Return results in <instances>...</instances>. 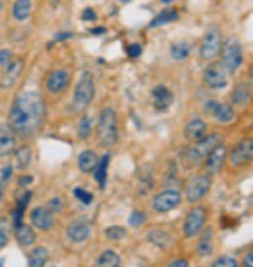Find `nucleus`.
Listing matches in <instances>:
<instances>
[{
  "label": "nucleus",
  "mask_w": 253,
  "mask_h": 267,
  "mask_svg": "<svg viewBox=\"0 0 253 267\" xmlns=\"http://www.w3.org/2000/svg\"><path fill=\"white\" fill-rule=\"evenodd\" d=\"M2 7H4V0H0V11H2Z\"/></svg>",
  "instance_id": "603ef678"
},
{
  "label": "nucleus",
  "mask_w": 253,
  "mask_h": 267,
  "mask_svg": "<svg viewBox=\"0 0 253 267\" xmlns=\"http://www.w3.org/2000/svg\"><path fill=\"white\" fill-rule=\"evenodd\" d=\"M71 35L70 33H62V35H57V37H56V40H66V38H70Z\"/></svg>",
  "instance_id": "09e8293b"
},
{
  "label": "nucleus",
  "mask_w": 253,
  "mask_h": 267,
  "mask_svg": "<svg viewBox=\"0 0 253 267\" xmlns=\"http://www.w3.org/2000/svg\"><path fill=\"white\" fill-rule=\"evenodd\" d=\"M206 224V208L203 205H198L189 210L186 220H184V236L186 238H196L201 235L203 227Z\"/></svg>",
  "instance_id": "6e6552de"
},
{
  "label": "nucleus",
  "mask_w": 253,
  "mask_h": 267,
  "mask_svg": "<svg viewBox=\"0 0 253 267\" xmlns=\"http://www.w3.org/2000/svg\"><path fill=\"white\" fill-rule=\"evenodd\" d=\"M220 64L224 66V70L227 73H236L239 70V66L243 62V47L236 38L225 42L220 51Z\"/></svg>",
  "instance_id": "423d86ee"
},
{
  "label": "nucleus",
  "mask_w": 253,
  "mask_h": 267,
  "mask_svg": "<svg viewBox=\"0 0 253 267\" xmlns=\"http://www.w3.org/2000/svg\"><path fill=\"white\" fill-rule=\"evenodd\" d=\"M49 259V250L44 248V246H38L33 252L29 253L28 257V266L29 267H44L45 262Z\"/></svg>",
  "instance_id": "cd10ccee"
},
{
  "label": "nucleus",
  "mask_w": 253,
  "mask_h": 267,
  "mask_svg": "<svg viewBox=\"0 0 253 267\" xmlns=\"http://www.w3.org/2000/svg\"><path fill=\"white\" fill-rule=\"evenodd\" d=\"M96 95V85H94V78H92L90 71H84L78 80L77 87L73 92V101H71V110L73 111H85L88 104L92 103V99Z\"/></svg>",
  "instance_id": "7ed1b4c3"
},
{
  "label": "nucleus",
  "mask_w": 253,
  "mask_h": 267,
  "mask_svg": "<svg viewBox=\"0 0 253 267\" xmlns=\"http://www.w3.org/2000/svg\"><path fill=\"white\" fill-rule=\"evenodd\" d=\"M71 75L68 70H54L47 78V90L51 94H61L68 89Z\"/></svg>",
  "instance_id": "ddd939ff"
},
{
  "label": "nucleus",
  "mask_w": 253,
  "mask_h": 267,
  "mask_svg": "<svg viewBox=\"0 0 253 267\" xmlns=\"http://www.w3.org/2000/svg\"><path fill=\"white\" fill-rule=\"evenodd\" d=\"M210 187H212V176L208 174H198L193 177L186 186V198L189 203H198L199 200L208 194Z\"/></svg>",
  "instance_id": "0eeeda50"
},
{
  "label": "nucleus",
  "mask_w": 253,
  "mask_h": 267,
  "mask_svg": "<svg viewBox=\"0 0 253 267\" xmlns=\"http://www.w3.org/2000/svg\"><path fill=\"white\" fill-rule=\"evenodd\" d=\"M189 52H191V45L187 44V42H175V44H172V47H170V54H172V58L177 59V61L186 59L187 56H189Z\"/></svg>",
  "instance_id": "7c9ffc66"
},
{
  "label": "nucleus",
  "mask_w": 253,
  "mask_h": 267,
  "mask_svg": "<svg viewBox=\"0 0 253 267\" xmlns=\"http://www.w3.org/2000/svg\"><path fill=\"white\" fill-rule=\"evenodd\" d=\"M222 31L219 26H212L206 30L205 37L199 45V59L203 61H213L222 51Z\"/></svg>",
  "instance_id": "39448f33"
},
{
  "label": "nucleus",
  "mask_w": 253,
  "mask_h": 267,
  "mask_svg": "<svg viewBox=\"0 0 253 267\" xmlns=\"http://www.w3.org/2000/svg\"><path fill=\"white\" fill-rule=\"evenodd\" d=\"M82 19H84V21H96L97 19V14H96V11H94V9H85L84 12H82Z\"/></svg>",
  "instance_id": "a19ab883"
},
{
  "label": "nucleus",
  "mask_w": 253,
  "mask_h": 267,
  "mask_svg": "<svg viewBox=\"0 0 253 267\" xmlns=\"http://www.w3.org/2000/svg\"><path fill=\"white\" fill-rule=\"evenodd\" d=\"M120 2H123V4H129V2H132V0H120Z\"/></svg>",
  "instance_id": "864d4df0"
},
{
  "label": "nucleus",
  "mask_w": 253,
  "mask_h": 267,
  "mask_svg": "<svg viewBox=\"0 0 253 267\" xmlns=\"http://www.w3.org/2000/svg\"><path fill=\"white\" fill-rule=\"evenodd\" d=\"M160 2H163V4H170V2H173V0H160Z\"/></svg>",
  "instance_id": "3c124183"
},
{
  "label": "nucleus",
  "mask_w": 253,
  "mask_h": 267,
  "mask_svg": "<svg viewBox=\"0 0 253 267\" xmlns=\"http://www.w3.org/2000/svg\"><path fill=\"white\" fill-rule=\"evenodd\" d=\"M5 245H7V235H5L4 229H0V250L4 248Z\"/></svg>",
  "instance_id": "a18cd8bd"
},
{
  "label": "nucleus",
  "mask_w": 253,
  "mask_h": 267,
  "mask_svg": "<svg viewBox=\"0 0 253 267\" xmlns=\"http://www.w3.org/2000/svg\"><path fill=\"white\" fill-rule=\"evenodd\" d=\"M219 106V101H208V103H206V108L205 110L208 111L210 115H213V111H215V108Z\"/></svg>",
  "instance_id": "c03bdc74"
},
{
  "label": "nucleus",
  "mask_w": 253,
  "mask_h": 267,
  "mask_svg": "<svg viewBox=\"0 0 253 267\" xmlns=\"http://www.w3.org/2000/svg\"><path fill=\"white\" fill-rule=\"evenodd\" d=\"M90 134H92V118L88 115H84L80 118V121H78V137L82 141H85L90 137Z\"/></svg>",
  "instance_id": "473e14b6"
},
{
  "label": "nucleus",
  "mask_w": 253,
  "mask_h": 267,
  "mask_svg": "<svg viewBox=\"0 0 253 267\" xmlns=\"http://www.w3.org/2000/svg\"><path fill=\"white\" fill-rule=\"evenodd\" d=\"M0 198H2V180H0Z\"/></svg>",
  "instance_id": "5fc2aeb1"
},
{
  "label": "nucleus",
  "mask_w": 253,
  "mask_h": 267,
  "mask_svg": "<svg viewBox=\"0 0 253 267\" xmlns=\"http://www.w3.org/2000/svg\"><path fill=\"white\" fill-rule=\"evenodd\" d=\"M45 117V103L42 95L35 90L23 92L9 111V127L21 137L33 136L40 128Z\"/></svg>",
  "instance_id": "f257e3e1"
},
{
  "label": "nucleus",
  "mask_w": 253,
  "mask_h": 267,
  "mask_svg": "<svg viewBox=\"0 0 253 267\" xmlns=\"http://www.w3.org/2000/svg\"><path fill=\"white\" fill-rule=\"evenodd\" d=\"M16 149V134L7 123H0V156H7Z\"/></svg>",
  "instance_id": "2eb2a0df"
},
{
  "label": "nucleus",
  "mask_w": 253,
  "mask_h": 267,
  "mask_svg": "<svg viewBox=\"0 0 253 267\" xmlns=\"http://www.w3.org/2000/svg\"><path fill=\"white\" fill-rule=\"evenodd\" d=\"M250 75H252V82H253V66H252V71H250Z\"/></svg>",
  "instance_id": "6e6d98bb"
},
{
  "label": "nucleus",
  "mask_w": 253,
  "mask_h": 267,
  "mask_svg": "<svg viewBox=\"0 0 253 267\" xmlns=\"http://www.w3.org/2000/svg\"><path fill=\"white\" fill-rule=\"evenodd\" d=\"M179 19V12L175 9H163L156 18L151 21V28H156V26H163V25H169V23H173Z\"/></svg>",
  "instance_id": "a878e982"
},
{
  "label": "nucleus",
  "mask_w": 253,
  "mask_h": 267,
  "mask_svg": "<svg viewBox=\"0 0 253 267\" xmlns=\"http://www.w3.org/2000/svg\"><path fill=\"white\" fill-rule=\"evenodd\" d=\"M11 59H12L11 51H7V49L0 51V66H7L11 62Z\"/></svg>",
  "instance_id": "ea45409f"
},
{
  "label": "nucleus",
  "mask_w": 253,
  "mask_h": 267,
  "mask_svg": "<svg viewBox=\"0 0 253 267\" xmlns=\"http://www.w3.org/2000/svg\"><path fill=\"white\" fill-rule=\"evenodd\" d=\"M23 68H25V59H23V58H19V59H16V61L9 62L7 70H5L4 77H2V82H0L2 89H11L12 85L18 82V78H19V75H21Z\"/></svg>",
  "instance_id": "dca6fc26"
},
{
  "label": "nucleus",
  "mask_w": 253,
  "mask_h": 267,
  "mask_svg": "<svg viewBox=\"0 0 253 267\" xmlns=\"http://www.w3.org/2000/svg\"><path fill=\"white\" fill-rule=\"evenodd\" d=\"M213 117H215V120L219 121V123H222V125L232 123V121L236 120L234 108H232L231 104H222V103H219V106H217L215 111H213Z\"/></svg>",
  "instance_id": "4be33fe9"
},
{
  "label": "nucleus",
  "mask_w": 253,
  "mask_h": 267,
  "mask_svg": "<svg viewBox=\"0 0 253 267\" xmlns=\"http://www.w3.org/2000/svg\"><path fill=\"white\" fill-rule=\"evenodd\" d=\"M203 82L210 89H224L227 87L229 73L224 70V66L220 62H212L203 71Z\"/></svg>",
  "instance_id": "1a4fd4ad"
},
{
  "label": "nucleus",
  "mask_w": 253,
  "mask_h": 267,
  "mask_svg": "<svg viewBox=\"0 0 253 267\" xmlns=\"http://www.w3.org/2000/svg\"><path fill=\"white\" fill-rule=\"evenodd\" d=\"M212 267H239V266L232 257H219V259L212 264Z\"/></svg>",
  "instance_id": "e433bc0d"
},
{
  "label": "nucleus",
  "mask_w": 253,
  "mask_h": 267,
  "mask_svg": "<svg viewBox=\"0 0 253 267\" xmlns=\"http://www.w3.org/2000/svg\"><path fill=\"white\" fill-rule=\"evenodd\" d=\"M97 163H99V156L92 149L84 151V153H80V156H78V167H80V170L85 174L94 172Z\"/></svg>",
  "instance_id": "412c9836"
},
{
  "label": "nucleus",
  "mask_w": 253,
  "mask_h": 267,
  "mask_svg": "<svg viewBox=\"0 0 253 267\" xmlns=\"http://www.w3.org/2000/svg\"><path fill=\"white\" fill-rule=\"evenodd\" d=\"M16 239H18L19 245L29 246V245H33L35 243L37 236H35V231L31 229V227L26 226V224H21V226L16 227Z\"/></svg>",
  "instance_id": "b1692460"
},
{
  "label": "nucleus",
  "mask_w": 253,
  "mask_h": 267,
  "mask_svg": "<svg viewBox=\"0 0 253 267\" xmlns=\"http://www.w3.org/2000/svg\"><path fill=\"white\" fill-rule=\"evenodd\" d=\"M73 194H75V198H78L84 205H90L92 203V200H94V196H92L88 191H85V189H82V187H75L73 189Z\"/></svg>",
  "instance_id": "f704fd0d"
},
{
  "label": "nucleus",
  "mask_w": 253,
  "mask_h": 267,
  "mask_svg": "<svg viewBox=\"0 0 253 267\" xmlns=\"http://www.w3.org/2000/svg\"><path fill=\"white\" fill-rule=\"evenodd\" d=\"M212 250H213V231L212 229L201 231L198 246H196V252H198L199 255H210Z\"/></svg>",
  "instance_id": "393cba45"
},
{
  "label": "nucleus",
  "mask_w": 253,
  "mask_h": 267,
  "mask_svg": "<svg viewBox=\"0 0 253 267\" xmlns=\"http://www.w3.org/2000/svg\"><path fill=\"white\" fill-rule=\"evenodd\" d=\"M31 161V149L28 146H23L16 149V167L19 170H25Z\"/></svg>",
  "instance_id": "2f4dec72"
},
{
  "label": "nucleus",
  "mask_w": 253,
  "mask_h": 267,
  "mask_svg": "<svg viewBox=\"0 0 253 267\" xmlns=\"http://www.w3.org/2000/svg\"><path fill=\"white\" fill-rule=\"evenodd\" d=\"M144 222H146V213H144V212H139V210H136V212L130 213L129 224L132 227H139V226H142Z\"/></svg>",
  "instance_id": "c9c22d12"
},
{
  "label": "nucleus",
  "mask_w": 253,
  "mask_h": 267,
  "mask_svg": "<svg viewBox=\"0 0 253 267\" xmlns=\"http://www.w3.org/2000/svg\"><path fill=\"white\" fill-rule=\"evenodd\" d=\"M31 224L40 231H51L54 227V213L47 207H37L31 210Z\"/></svg>",
  "instance_id": "4468645a"
},
{
  "label": "nucleus",
  "mask_w": 253,
  "mask_h": 267,
  "mask_svg": "<svg viewBox=\"0 0 253 267\" xmlns=\"http://www.w3.org/2000/svg\"><path fill=\"white\" fill-rule=\"evenodd\" d=\"M97 267H120V255L113 250H106L97 259Z\"/></svg>",
  "instance_id": "c85d7f7f"
},
{
  "label": "nucleus",
  "mask_w": 253,
  "mask_h": 267,
  "mask_svg": "<svg viewBox=\"0 0 253 267\" xmlns=\"http://www.w3.org/2000/svg\"><path fill=\"white\" fill-rule=\"evenodd\" d=\"M125 236H127V231L121 226H110L106 229V238L111 239V241H120Z\"/></svg>",
  "instance_id": "72a5a7b5"
},
{
  "label": "nucleus",
  "mask_w": 253,
  "mask_h": 267,
  "mask_svg": "<svg viewBox=\"0 0 253 267\" xmlns=\"http://www.w3.org/2000/svg\"><path fill=\"white\" fill-rule=\"evenodd\" d=\"M97 137L99 143L106 148H111L118 139V117L113 108H106L101 111L97 120Z\"/></svg>",
  "instance_id": "f03ea898"
},
{
  "label": "nucleus",
  "mask_w": 253,
  "mask_h": 267,
  "mask_svg": "<svg viewBox=\"0 0 253 267\" xmlns=\"http://www.w3.org/2000/svg\"><path fill=\"white\" fill-rule=\"evenodd\" d=\"M206 128L208 127H206L205 120H201V118H193V120L186 125V128H184V136H186V139L198 143V141H201L203 137L206 136Z\"/></svg>",
  "instance_id": "f3484780"
},
{
  "label": "nucleus",
  "mask_w": 253,
  "mask_h": 267,
  "mask_svg": "<svg viewBox=\"0 0 253 267\" xmlns=\"http://www.w3.org/2000/svg\"><path fill=\"white\" fill-rule=\"evenodd\" d=\"M243 267H253V248L250 250L245 255V259H243Z\"/></svg>",
  "instance_id": "37998d69"
},
{
  "label": "nucleus",
  "mask_w": 253,
  "mask_h": 267,
  "mask_svg": "<svg viewBox=\"0 0 253 267\" xmlns=\"http://www.w3.org/2000/svg\"><path fill=\"white\" fill-rule=\"evenodd\" d=\"M110 160H111V154H104L103 158H99V163L96 167V180L99 182L101 187L106 186V179H108V167H110Z\"/></svg>",
  "instance_id": "bb28decb"
},
{
  "label": "nucleus",
  "mask_w": 253,
  "mask_h": 267,
  "mask_svg": "<svg viewBox=\"0 0 253 267\" xmlns=\"http://www.w3.org/2000/svg\"><path fill=\"white\" fill-rule=\"evenodd\" d=\"M31 180H33V177H23V179L21 180H19V184H21V186H26V184H29V182H31Z\"/></svg>",
  "instance_id": "de8ad7c7"
},
{
  "label": "nucleus",
  "mask_w": 253,
  "mask_h": 267,
  "mask_svg": "<svg viewBox=\"0 0 253 267\" xmlns=\"http://www.w3.org/2000/svg\"><path fill=\"white\" fill-rule=\"evenodd\" d=\"M52 267H56V266H52Z\"/></svg>",
  "instance_id": "13d9d810"
},
{
  "label": "nucleus",
  "mask_w": 253,
  "mask_h": 267,
  "mask_svg": "<svg viewBox=\"0 0 253 267\" xmlns=\"http://www.w3.org/2000/svg\"><path fill=\"white\" fill-rule=\"evenodd\" d=\"M147 239H149L154 246L163 248V250L169 248V246L172 245V236L163 229H151L149 235H147Z\"/></svg>",
  "instance_id": "5701e85b"
},
{
  "label": "nucleus",
  "mask_w": 253,
  "mask_h": 267,
  "mask_svg": "<svg viewBox=\"0 0 253 267\" xmlns=\"http://www.w3.org/2000/svg\"><path fill=\"white\" fill-rule=\"evenodd\" d=\"M167 267H189V260L182 259V257H179V259L172 260V262H170Z\"/></svg>",
  "instance_id": "79ce46f5"
},
{
  "label": "nucleus",
  "mask_w": 253,
  "mask_h": 267,
  "mask_svg": "<svg viewBox=\"0 0 253 267\" xmlns=\"http://www.w3.org/2000/svg\"><path fill=\"white\" fill-rule=\"evenodd\" d=\"M106 31V28H103V26H99V28H94L92 30V35H103V33Z\"/></svg>",
  "instance_id": "49530a36"
},
{
  "label": "nucleus",
  "mask_w": 253,
  "mask_h": 267,
  "mask_svg": "<svg viewBox=\"0 0 253 267\" xmlns=\"http://www.w3.org/2000/svg\"><path fill=\"white\" fill-rule=\"evenodd\" d=\"M250 161H253V139H243L231 149L229 163L234 169H239V167L248 165Z\"/></svg>",
  "instance_id": "9d476101"
},
{
  "label": "nucleus",
  "mask_w": 253,
  "mask_h": 267,
  "mask_svg": "<svg viewBox=\"0 0 253 267\" xmlns=\"http://www.w3.org/2000/svg\"><path fill=\"white\" fill-rule=\"evenodd\" d=\"M11 167H7V169H4V180H7L9 179V174H11Z\"/></svg>",
  "instance_id": "8fccbe9b"
},
{
  "label": "nucleus",
  "mask_w": 253,
  "mask_h": 267,
  "mask_svg": "<svg viewBox=\"0 0 253 267\" xmlns=\"http://www.w3.org/2000/svg\"><path fill=\"white\" fill-rule=\"evenodd\" d=\"M31 12V2L29 0H16L14 7H12V14L18 21H25Z\"/></svg>",
  "instance_id": "c756f323"
},
{
  "label": "nucleus",
  "mask_w": 253,
  "mask_h": 267,
  "mask_svg": "<svg viewBox=\"0 0 253 267\" xmlns=\"http://www.w3.org/2000/svg\"><path fill=\"white\" fill-rule=\"evenodd\" d=\"M127 54H129V58H139V56L142 54V45H141V44L129 45V49H127Z\"/></svg>",
  "instance_id": "4c0bfd02"
},
{
  "label": "nucleus",
  "mask_w": 253,
  "mask_h": 267,
  "mask_svg": "<svg viewBox=\"0 0 253 267\" xmlns=\"http://www.w3.org/2000/svg\"><path fill=\"white\" fill-rule=\"evenodd\" d=\"M153 99H154V108L158 111H167L170 104L173 103V94L163 85H158L153 89Z\"/></svg>",
  "instance_id": "6ab92c4d"
},
{
  "label": "nucleus",
  "mask_w": 253,
  "mask_h": 267,
  "mask_svg": "<svg viewBox=\"0 0 253 267\" xmlns=\"http://www.w3.org/2000/svg\"><path fill=\"white\" fill-rule=\"evenodd\" d=\"M182 202V196L177 189H165L162 193H158L156 196L153 198V210L154 212H160V213H165L170 212V210L177 208Z\"/></svg>",
  "instance_id": "9b49d317"
},
{
  "label": "nucleus",
  "mask_w": 253,
  "mask_h": 267,
  "mask_svg": "<svg viewBox=\"0 0 253 267\" xmlns=\"http://www.w3.org/2000/svg\"><path fill=\"white\" fill-rule=\"evenodd\" d=\"M253 97V92H252V85L250 84H238L232 90V106H238V108H245L250 104Z\"/></svg>",
  "instance_id": "aec40b11"
},
{
  "label": "nucleus",
  "mask_w": 253,
  "mask_h": 267,
  "mask_svg": "<svg viewBox=\"0 0 253 267\" xmlns=\"http://www.w3.org/2000/svg\"><path fill=\"white\" fill-rule=\"evenodd\" d=\"M2 264H4V262H0V267H2Z\"/></svg>",
  "instance_id": "4d7b16f0"
},
{
  "label": "nucleus",
  "mask_w": 253,
  "mask_h": 267,
  "mask_svg": "<svg viewBox=\"0 0 253 267\" xmlns=\"http://www.w3.org/2000/svg\"><path fill=\"white\" fill-rule=\"evenodd\" d=\"M219 144H222V134L213 132V134H206L201 141L195 144L193 148H189L186 153V160L189 161V165H196L201 160H205Z\"/></svg>",
  "instance_id": "20e7f679"
},
{
  "label": "nucleus",
  "mask_w": 253,
  "mask_h": 267,
  "mask_svg": "<svg viewBox=\"0 0 253 267\" xmlns=\"http://www.w3.org/2000/svg\"><path fill=\"white\" fill-rule=\"evenodd\" d=\"M68 238L75 243H82L90 236V226H88L85 220H77V222H71L66 229Z\"/></svg>",
  "instance_id": "a211bd4d"
},
{
  "label": "nucleus",
  "mask_w": 253,
  "mask_h": 267,
  "mask_svg": "<svg viewBox=\"0 0 253 267\" xmlns=\"http://www.w3.org/2000/svg\"><path fill=\"white\" fill-rule=\"evenodd\" d=\"M47 208L51 210L52 213H54V212H59V210L62 208V200H61V198H52L51 202L47 203Z\"/></svg>",
  "instance_id": "58836bf2"
},
{
  "label": "nucleus",
  "mask_w": 253,
  "mask_h": 267,
  "mask_svg": "<svg viewBox=\"0 0 253 267\" xmlns=\"http://www.w3.org/2000/svg\"><path fill=\"white\" fill-rule=\"evenodd\" d=\"M225 158H227V148L224 144H219L208 156L205 158V170L208 176H215L222 170L225 163Z\"/></svg>",
  "instance_id": "f8f14e48"
}]
</instances>
